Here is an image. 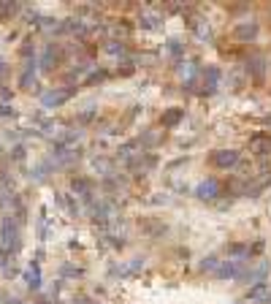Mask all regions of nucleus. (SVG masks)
I'll return each instance as SVG.
<instances>
[{"label": "nucleus", "instance_id": "1", "mask_svg": "<svg viewBox=\"0 0 271 304\" xmlns=\"http://www.w3.org/2000/svg\"><path fill=\"white\" fill-rule=\"evenodd\" d=\"M16 242H19L16 223L3 220V236H0V244H3V250H11V247H16Z\"/></svg>", "mask_w": 271, "mask_h": 304}, {"label": "nucleus", "instance_id": "2", "mask_svg": "<svg viewBox=\"0 0 271 304\" xmlns=\"http://www.w3.org/2000/svg\"><path fill=\"white\" fill-rule=\"evenodd\" d=\"M71 95H73L71 87H65V90H52V92H44V95H41V103H44V106H60V103H65Z\"/></svg>", "mask_w": 271, "mask_h": 304}, {"label": "nucleus", "instance_id": "3", "mask_svg": "<svg viewBox=\"0 0 271 304\" xmlns=\"http://www.w3.org/2000/svg\"><path fill=\"white\" fill-rule=\"evenodd\" d=\"M239 163V152L236 149H217L215 152V166L217 168H234Z\"/></svg>", "mask_w": 271, "mask_h": 304}, {"label": "nucleus", "instance_id": "4", "mask_svg": "<svg viewBox=\"0 0 271 304\" xmlns=\"http://www.w3.org/2000/svg\"><path fill=\"white\" fill-rule=\"evenodd\" d=\"M196 196L201 198V201H215V198L220 196V182H215V179H206V182H201Z\"/></svg>", "mask_w": 271, "mask_h": 304}, {"label": "nucleus", "instance_id": "5", "mask_svg": "<svg viewBox=\"0 0 271 304\" xmlns=\"http://www.w3.org/2000/svg\"><path fill=\"white\" fill-rule=\"evenodd\" d=\"M241 274V261H234V258H228L222 266H217V277L220 280H234Z\"/></svg>", "mask_w": 271, "mask_h": 304}, {"label": "nucleus", "instance_id": "6", "mask_svg": "<svg viewBox=\"0 0 271 304\" xmlns=\"http://www.w3.org/2000/svg\"><path fill=\"white\" fill-rule=\"evenodd\" d=\"M234 35L239 38V41H253V38L258 35V25L255 22H244V25H239L234 30Z\"/></svg>", "mask_w": 271, "mask_h": 304}, {"label": "nucleus", "instance_id": "7", "mask_svg": "<svg viewBox=\"0 0 271 304\" xmlns=\"http://www.w3.org/2000/svg\"><path fill=\"white\" fill-rule=\"evenodd\" d=\"M182 117H185V111H182V109H168V111L160 117V122H163L166 128H173V125H179V122H182Z\"/></svg>", "mask_w": 271, "mask_h": 304}, {"label": "nucleus", "instance_id": "8", "mask_svg": "<svg viewBox=\"0 0 271 304\" xmlns=\"http://www.w3.org/2000/svg\"><path fill=\"white\" fill-rule=\"evenodd\" d=\"M247 299L249 301H263V299H268V285H255V288H249V293H247Z\"/></svg>", "mask_w": 271, "mask_h": 304}, {"label": "nucleus", "instance_id": "9", "mask_svg": "<svg viewBox=\"0 0 271 304\" xmlns=\"http://www.w3.org/2000/svg\"><path fill=\"white\" fill-rule=\"evenodd\" d=\"M228 255L234 261H241V258H247V255H249V247L247 244H230L228 247Z\"/></svg>", "mask_w": 271, "mask_h": 304}, {"label": "nucleus", "instance_id": "10", "mask_svg": "<svg viewBox=\"0 0 271 304\" xmlns=\"http://www.w3.org/2000/svg\"><path fill=\"white\" fill-rule=\"evenodd\" d=\"M25 280H27L30 288H38V285H41V269H38V266H30L27 274H25Z\"/></svg>", "mask_w": 271, "mask_h": 304}, {"label": "nucleus", "instance_id": "11", "mask_svg": "<svg viewBox=\"0 0 271 304\" xmlns=\"http://www.w3.org/2000/svg\"><path fill=\"white\" fill-rule=\"evenodd\" d=\"M203 79L209 82V90H215V87H217V82H220V68H206Z\"/></svg>", "mask_w": 271, "mask_h": 304}, {"label": "nucleus", "instance_id": "12", "mask_svg": "<svg viewBox=\"0 0 271 304\" xmlns=\"http://www.w3.org/2000/svg\"><path fill=\"white\" fill-rule=\"evenodd\" d=\"M217 263H220V258L209 255V258H203V261H201V269H203V272H217Z\"/></svg>", "mask_w": 271, "mask_h": 304}, {"label": "nucleus", "instance_id": "13", "mask_svg": "<svg viewBox=\"0 0 271 304\" xmlns=\"http://www.w3.org/2000/svg\"><path fill=\"white\" fill-rule=\"evenodd\" d=\"M54 63H57V49H54V46H49L46 54H44V68H52Z\"/></svg>", "mask_w": 271, "mask_h": 304}, {"label": "nucleus", "instance_id": "14", "mask_svg": "<svg viewBox=\"0 0 271 304\" xmlns=\"http://www.w3.org/2000/svg\"><path fill=\"white\" fill-rule=\"evenodd\" d=\"M73 190H79L82 196H87L90 193V182H87V179H73Z\"/></svg>", "mask_w": 271, "mask_h": 304}, {"label": "nucleus", "instance_id": "15", "mask_svg": "<svg viewBox=\"0 0 271 304\" xmlns=\"http://www.w3.org/2000/svg\"><path fill=\"white\" fill-rule=\"evenodd\" d=\"M249 68H253V73L260 79V76H263V60H253V65H249Z\"/></svg>", "mask_w": 271, "mask_h": 304}, {"label": "nucleus", "instance_id": "16", "mask_svg": "<svg viewBox=\"0 0 271 304\" xmlns=\"http://www.w3.org/2000/svg\"><path fill=\"white\" fill-rule=\"evenodd\" d=\"M168 49H171L173 54H179V52H182V46H179L177 41H171V44H168Z\"/></svg>", "mask_w": 271, "mask_h": 304}, {"label": "nucleus", "instance_id": "17", "mask_svg": "<svg viewBox=\"0 0 271 304\" xmlns=\"http://www.w3.org/2000/svg\"><path fill=\"white\" fill-rule=\"evenodd\" d=\"M76 304H92L90 299H79V301H76Z\"/></svg>", "mask_w": 271, "mask_h": 304}, {"label": "nucleus", "instance_id": "18", "mask_svg": "<svg viewBox=\"0 0 271 304\" xmlns=\"http://www.w3.org/2000/svg\"><path fill=\"white\" fill-rule=\"evenodd\" d=\"M0 71H3V60H0Z\"/></svg>", "mask_w": 271, "mask_h": 304}, {"label": "nucleus", "instance_id": "19", "mask_svg": "<svg viewBox=\"0 0 271 304\" xmlns=\"http://www.w3.org/2000/svg\"><path fill=\"white\" fill-rule=\"evenodd\" d=\"M268 299H271V288H268Z\"/></svg>", "mask_w": 271, "mask_h": 304}]
</instances>
